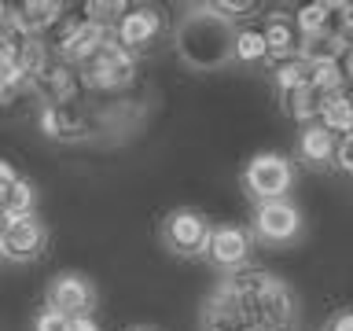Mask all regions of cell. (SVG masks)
Masks as SVG:
<instances>
[{
	"label": "cell",
	"instance_id": "4316f807",
	"mask_svg": "<svg viewBox=\"0 0 353 331\" xmlns=\"http://www.w3.org/2000/svg\"><path fill=\"white\" fill-rule=\"evenodd\" d=\"M8 221H11V217L4 214V210H0V239H4V232H8Z\"/></svg>",
	"mask_w": 353,
	"mask_h": 331
},
{
	"label": "cell",
	"instance_id": "3957f363",
	"mask_svg": "<svg viewBox=\"0 0 353 331\" xmlns=\"http://www.w3.org/2000/svg\"><path fill=\"white\" fill-rule=\"evenodd\" d=\"M162 33H165V19H162V11L151 8V4H132V8L121 11V19L114 22V41L129 55L154 48Z\"/></svg>",
	"mask_w": 353,
	"mask_h": 331
},
{
	"label": "cell",
	"instance_id": "cb8c5ba5",
	"mask_svg": "<svg viewBox=\"0 0 353 331\" xmlns=\"http://www.w3.org/2000/svg\"><path fill=\"white\" fill-rule=\"evenodd\" d=\"M327 331H353V313L350 309H339V313L327 320Z\"/></svg>",
	"mask_w": 353,
	"mask_h": 331
},
{
	"label": "cell",
	"instance_id": "e0dca14e",
	"mask_svg": "<svg viewBox=\"0 0 353 331\" xmlns=\"http://www.w3.org/2000/svg\"><path fill=\"white\" fill-rule=\"evenodd\" d=\"M335 140L339 137H331L327 129H320L316 121H309V126L302 129V137H298V154H302L305 162H313V166H324V162H331Z\"/></svg>",
	"mask_w": 353,
	"mask_h": 331
},
{
	"label": "cell",
	"instance_id": "9c48e42d",
	"mask_svg": "<svg viewBox=\"0 0 353 331\" xmlns=\"http://www.w3.org/2000/svg\"><path fill=\"white\" fill-rule=\"evenodd\" d=\"M254 228L265 243H291L302 232V214L287 199H272L254 210Z\"/></svg>",
	"mask_w": 353,
	"mask_h": 331
},
{
	"label": "cell",
	"instance_id": "5bb4252c",
	"mask_svg": "<svg viewBox=\"0 0 353 331\" xmlns=\"http://www.w3.org/2000/svg\"><path fill=\"white\" fill-rule=\"evenodd\" d=\"M261 41H265V59L283 63L298 52V30L291 15H269L261 26Z\"/></svg>",
	"mask_w": 353,
	"mask_h": 331
},
{
	"label": "cell",
	"instance_id": "83f0119b",
	"mask_svg": "<svg viewBox=\"0 0 353 331\" xmlns=\"http://www.w3.org/2000/svg\"><path fill=\"white\" fill-rule=\"evenodd\" d=\"M239 331H269V328H261V324H254V320H250V324H243Z\"/></svg>",
	"mask_w": 353,
	"mask_h": 331
},
{
	"label": "cell",
	"instance_id": "ba28073f",
	"mask_svg": "<svg viewBox=\"0 0 353 331\" xmlns=\"http://www.w3.org/2000/svg\"><path fill=\"white\" fill-rule=\"evenodd\" d=\"M92 283L77 272H63L48 283V309H55L59 317H92Z\"/></svg>",
	"mask_w": 353,
	"mask_h": 331
},
{
	"label": "cell",
	"instance_id": "7a4b0ae2",
	"mask_svg": "<svg viewBox=\"0 0 353 331\" xmlns=\"http://www.w3.org/2000/svg\"><path fill=\"white\" fill-rule=\"evenodd\" d=\"M85 92H118L137 81V55H129L114 37H107L88 59L77 66Z\"/></svg>",
	"mask_w": 353,
	"mask_h": 331
},
{
	"label": "cell",
	"instance_id": "9a60e30c",
	"mask_svg": "<svg viewBox=\"0 0 353 331\" xmlns=\"http://www.w3.org/2000/svg\"><path fill=\"white\" fill-rule=\"evenodd\" d=\"M283 99V110L291 118L298 121H316L320 118V110H324V103L331 99V92H324V88H316L313 81L302 85V88H294V92H280Z\"/></svg>",
	"mask_w": 353,
	"mask_h": 331
},
{
	"label": "cell",
	"instance_id": "52a82bcc",
	"mask_svg": "<svg viewBox=\"0 0 353 331\" xmlns=\"http://www.w3.org/2000/svg\"><path fill=\"white\" fill-rule=\"evenodd\" d=\"M44 247H48V228L37 221V214L11 217L4 239H0V258H8V261H33V258H41V254H44Z\"/></svg>",
	"mask_w": 353,
	"mask_h": 331
},
{
	"label": "cell",
	"instance_id": "d6986e66",
	"mask_svg": "<svg viewBox=\"0 0 353 331\" xmlns=\"http://www.w3.org/2000/svg\"><path fill=\"white\" fill-rule=\"evenodd\" d=\"M309 81H313V66L302 63L298 55L276 63V88H280V92H294V88H302Z\"/></svg>",
	"mask_w": 353,
	"mask_h": 331
},
{
	"label": "cell",
	"instance_id": "8fae6325",
	"mask_svg": "<svg viewBox=\"0 0 353 331\" xmlns=\"http://www.w3.org/2000/svg\"><path fill=\"white\" fill-rule=\"evenodd\" d=\"M206 254H210V261H214V265L236 272L239 265L247 261V254H250V236L239 225H217V228H210Z\"/></svg>",
	"mask_w": 353,
	"mask_h": 331
},
{
	"label": "cell",
	"instance_id": "5b68a950",
	"mask_svg": "<svg viewBox=\"0 0 353 331\" xmlns=\"http://www.w3.org/2000/svg\"><path fill=\"white\" fill-rule=\"evenodd\" d=\"M243 181H247L250 195H258L261 203H272V199H283L287 192H291L294 170H291V162H287L283 154L265 151V154H254V159H250Z\"/></svg>",
	"mask_w": 353,
	"mask_h": 331
},
{
	"label": "cell",
	"instance_id": "2e32d148",
	"mask_svg": "<svg viewBox=\"0 0 353 331\" xmlns=\"http://www.w3.org/2000/svg\"><path fill=\"white\" fill-rule=\"evenodd\" d=\"M320 129H327L331 137H350L353 129V103H350V92H335L324 103V110H320L316 118Z\"/></svg>",
	"mask_w": 353,
	"mask_h": 331
},
{
	"label": "cell",
	"instance_id": "d4e9b609",
	"mask_svg": "<svg viewBox=\"0 0 353 331\" xmlns=\"http://www.w3.org/2000/svg\"><path fill=\"white\" fill-rule=\"evenodd\" d=\"M70 331H99L92 317H70Z\"/></svg>",
	"mask_w": 353,
	"mask_h": 331
},
{
	"label": "cell",
	"instance_id": "4fadbf2b",
	"mask_svg": "<svg viewBox=\"0 0 353 331\" xmlns=\"http://www.w3.org/2000/svg\"><path fill=\"white\" fill-rule=\"evenodd\" d=\"M41 129L52 140H81L88 137L92 121L85 118V110L77 103H63V107H41Z\"/></svg>",
	"mask_w": 353,
	"mask_h": 331
},
{
	"label": "cell",
	"instance_id": "7c38bea8",
	"mask_svg": "<svg viewBox=\"0 0 353 331\" xmlns=\"http://www.w3.org/2000/svg\"><path fill=\"white\" fill-rule=\"evenodd\" d=\"M11 15H15L19 30L26 37H48L52 26L66 15V4H55V0H22V4H11Z\"/></svg>",
	"mask_w": 353,
	"mask_h": 331
},
{
	"label": "cell",
	"instance_id": "f1b7e54d",
	"mask_svg": "<svg viewBox=\"0 0 353 331\" xmlns=\"http://www.w3.org/2000/svg\"><path fill=\"white\" fill-rule=\"evenodd\" d=\"M132 331H154V328H132Z\"/></svg>",
	"mask_w": 353,
	"mask_h": 331
},
{
	"label": "cell",
	"instance_id": "8992f818",
	"mask_svg": "<svg viewBox=\"0 0 353 331\" xmlns=\"http://www.w3.org/2000/svg\"><path fill=\"white\" fill-rule=\"evenodd\" d=\"M30 92L37 96L44 107H63V103H77V99L85 96V88H81V77H77V66L52 55V59L44 63V70L30 81Z\"/></svg>",
	"mask_w": 353,
	"mask_h": 331
},
{
	"label": "cell",
	"instance_id": "44dd1931",
	"mask_svg": "<svg viewBox=\"0 0 353 331\" xmlns=\"http://www.w3.org/2000/svg\"><path fill=\"white\" fill-rule=\"evenodd\" d=\"M210 8H214L221 19H228V22H232V19H247L250 11H258V4H254V0H217V4H210Z\"/></svg>",
	"mask_w": 353,
	"mask_h": 331
},
{
	"label": "cell",
	"instance_id": "603a6c76",
	"mask_svg": "<svg viewBox=\"0 0 353 331\" xmlns=\"http://www.w3.org/2000/svg\"><path fill=\"white\" fill-rule=\"evenodd\" d=\"M331 159H335V166L342 173H350L353 170V140L350 137H339L335 140V151H331Z\"/></svg>",
	"mask_w": 353,
	"mask_h": 331
},
{
	"label": "cell",
	"instance_id": "30bf717a",
	"mask_svg": "<svg viewBox=\"0 0 353 331\" xmlns=\"http://www.w3.org/2000/svg\"><path fill=\"white\" fill-rule=\"evenodd\" d=\"M170 250L176 254H203L206 250V239H210V221L195 210H173L165 217V228H162Z\"/></svg>",
	"mask_w": 353,
	"mask_h": 331
},
{
	"label": "cell",
	"instance_id": "7402d4cb",
	"mask_svg": "<svg viewBox=\"0 0 353 331\" xmlns=\"http://www.w3.org/2000/svg\"><path fill=\"white\" fill-rule=\"evenodd\" d=\"M33 331H70V317H59L55 309H44L33 320Z\"/></svg>",
	"mask_w": 353,
	"mask_h": 331
},
{
	"label": "cell",
	"instance_id": "6da1fadb",
	"mask_svg": "<svg viewBox=\"0 0 353 331\" xmlns=\"http://www.w3.org/2000/svg\"><path fill=\"white\" fill-rule=\"evenodd\" d=\"M232 37H236L232 22L221 19L210 4H199L176 22L173 44L188 66H195V70H217V66H225L232 59Z\"/></svg>",
	"mask_w": 353,
	"mask_h": 331
},
{
	"label": "cell",
	"instance_id": "ffe728a7",
	"mask_svg": "<svg viewBox=\"0 0 353 331\" xmlns=\"http://www.w3.org/2000/svg\"><path fill=\"white\" fill-rule=\"evenodd\" d=\"M232 55L239 63H258L265 59V41H261V26H243L232 37Z\"/></svg>",
	"mask_w": 353,
	"mask_h": 331
},
{
	"label": "cell",
	"instance_id": "484cf974",
	"mask_svg": "<svg viewBox=\"0 0 353 331\" xmlns=\"http://www.w3.org/2000/svg\"><path fill=\"white\" fill-rule=\"evenodd\" d=\"M15 177H19V173H15V170H11V162H8V159H0V184H8V181H15Z\"/></svg>",
	"mask_w": 353,
	"mask_h": 331
},
{
	"label": "cell",
	"instance_id": "277c9868",
	"mask_svg": "<svg viewBox=\"0 0 353 331\" xmlns=\"http://www.w3.org/2000/svg\"><path fill=\"white\" fill-rule=\"evenodd\" d=\"M239 302H243V309H247V317L254 324H261L269 331H291L294 328V298L280 280H269L258 294L239 298Z\"/></svg>",
	"mask_w": 353,
	"mask_h": 331
},
{
	"label": "cell",
	"instance_id": "ac0fdd59",
	"mask_svg": "<svg viewBox=\"0 0 353 331\" xmlns=\"http://www.w3.org/2000/svg\"><path fill=\"white\" fill-rule=\"evenodd\" d=\"M33 206H37V188H33L26 177H15V181L8 184L0 210H4L8 217H26V214H33Z\"/></svg>",
	"mask_w": 353,
	"mask_h": 331
}]
</instances>
